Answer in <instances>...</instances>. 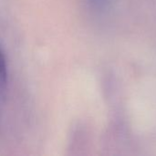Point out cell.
<instances>
[{
    "label": "cell",
    "mask_w": 156,
    "mask_h": 156,
    "mask_svg": "<svg viewBox=\"0 0 156 156\" xmlns=\"http://www.w3.org/2000/svg\"><path fill=\"white\" fill-rule=\"evenodd\" d=\"M8 90V68L5 50L0 43V101L6 99Z\"/></svg>",
    "instance_id": "6da1fadb"
},
{
    "label": "cell",
    "mask_w": 156,
    "mask_h": 156,
    "mask_svg": "<svg viewBox=\"0 0 156 156\" xmlns=\"http://www.w3.org/2000/svg\"><path fill=\"white\" fill-rule=\"evenodd\" d=\"M89 3L97 9H103L112 3L113 0H88Z\"/></svg>",
    "instance_id": "7a4b0ae2"
}]
</instances>
